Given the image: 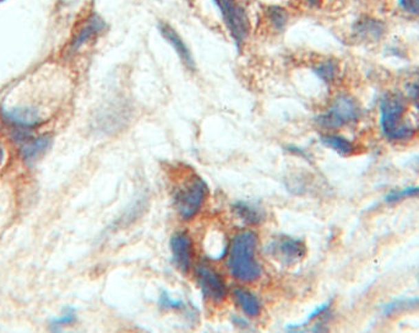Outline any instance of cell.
I'll use <instances>...</instances> for the list:
<instances>
[{
	"mask_svg": "<svg viewBox=\"0 0 419 333\" xmlns=\"http://www.w3.org/2000/svg\"><path fill=\"white\" fill-rule=\"evenodd\" d=\"M419 197V187H407L402 191H396L391 192L386 197V202L390 204L398 203L402 202L408 198Z\"/></svg>",
	"mask_w": 419,
	"mask_h": 333,
	"instance_id": "19",
	"label": "cell"
},
{
	"mask_svg": "<svg viewBox=\"0 0 419 333\" xmlns=\"http://www.w3.org/2000/svg\"><path fill=\"white\" fill-rule=\"evenodd\" d=\"M286 150L290 154L293 155H298V157H302V158L308 159L307 157L309 155L307 150H304L303 148L296 147V145H287L285 147Z\"/></svg>",
	"mask_w": 419,
	"mask_h": 333,
	"instance_id": "22",
	"label": "cell"
},
{
	"mask_svg": "<svg viewBox=\"0 0 419 333\" xmlns=\"http://www.w3.org/2000/svg\"><path fill=\"white\" fill-rule=\"evenodd\" d=\"M314 72L320 79L324 80L326 83H332L337 74V65L335 62L329 61V62L321 63L320 65L314 69Z\"/></svg>",
	"mask_w": 419,
	"mask_h": 333,
	"instance_id": "17",
	"label": "cell"
},
{
	"mask_svg": "<svg viewBox=\"0 0 419 333\" xmlns=\"http://www.w3.org/2000/svg\"><path fill=\"white\" fill-rule=\"evenodd\" d=\"M160 306L163 309H168V310L182 311V312H186V314H189V312L193 314L189 309V306L186 305L185 303H183L182 300H175L171 298L167 293L161 294Z\"/></svg>",
	"mask_w": 419,
	"mask_h": 333,
	"instance_id": "18",
	"label": "cell"
},
{
	"mask_svg": "<svg viewBox=\"0 0 419 333\" xmlns=\"http://www.w3.org/2000/svg\"><path fill=\"white\" fill-rule=\"evenodd\" d=\"M78 320L76 311L73 307H65L63 311L62 315L54 319L50 323V330L52 333L64 332L65 328L72 326Z\"/></svg>",
	"mask_w": 419,
	"mask_h": 333,
	"instance_id": "15",
	"label": "cell"
},
{
	"mask_svg": "<svg viewBox=\"0 0 419 333\" xmlns=\"http://www.w3.org/2000/svg\"><path fill=\"white\" fill-rule=\"evenodd\" d=\"M106 28V21L100 15L92 14L80 26V28L76 31V34H74L73 40L70 43L72 51H78V48H81L83 46L86 45L92 39L97 37L98 34H101Z\"/></svg>",
	"mask_w": 419,
	"mask_h": 333,
	"instance_id": "10",
	"label": "cell"
},
{
	"mask_svg": "<svg viewBox=\"0 0 419 333\" xmlns=\"http://www.w3.org/2000/svg\"><path fill=\"white\" fill-rule=\"evenodd\" d=\"M268 17L275 30L282 31L288 23V12L281 6H270L268 9Z\"/></svg>",
	"mask_w": 419,
	"mask_h": 333,
	"instance_id": "16",
	"label": "cell"
},
{
	"mask_svg": "<svg viewBox=\"0 0 419 333\" xmlns=\"http://www.w3.org/2000/svg\"><path fill=\"white\" fill-rule=\"evenodd\" d=\"M171 251H172V261L178 271L186 274L191 265L193 260V243L191 237L184 232L174 234L171 239Z\"/></svg>",
	"mask_w": 419,
	"mask_h": 333,
	"instance_id": "8",
	"label": "cell"
},
{
	"mask_svg": "<svg viewBox=\"0 0 419 333\" xmlns=\"http://www.w3.org/2000/svg\"><path fill=\"white\" fill-rule=\"evenodd\" d=\"M52 145V136L31 137L28 141L21 144V158L28 164H34L39 159L42 158Z\"/></svg>",
	"mask_w": 419,
	"mask_h": 333,
	"instance_id": "11",
	"label": "cell"
},
{
	"mask_svg": "<svg viewBox=\"0 0 419 333\" xmlns=\"http://www.w3.org/2000/svg\"><path fill=\"white\" fill-rule=\"evenodd\" d=\"M270 252L286 265L296 263L307 254L305 243L291 236H279L270 245Z\"/></svg>",
	"mask_w": 419,
	"mask_h": 333,
	"instance_id": "7",
	"label": "cell"
},
{
	"mask_svg": "<svg viewBox=\"0 0 419 333\" xmlns=\"http://www.w3.org/2000/svg\"><path fill=\"white\" fill-rule=\"evenodd\" d=\"M257 245V234L250 230L239 232L230 243L227 265L239 282L253 283L261 277V267L255 257Z\"/></svg>",
	"mask_w": 419,
	"mask_h": 333,
	"instance_id": "1",
	"label": "cell"
},
{
	"mask_svg": "<svg viewBox=\"0 0 419 333\" xmlns=\"http://www.w3.org/2000/svg\"><path fill=\"white\" fill-rule=\"evenodd\" d=\"M210 194L206 182L194 176L184 182L174 194V205L183 221H191L202 210Z\"/></svg>",
	"mask_w": 419,
	"mask_h": 333,
	"instance_id": "3",
	"label": "cell"
},
{
	"mask_svg": "<svg viewBox=\"0 0 419 333\" xmlns=\"http://www.w3.org/2000/svg\"><path fill=\"white\" fill-rule=\"evenodd\" d=\"M196 282L202 290V295L213 304H222L227 295L228 289L222 276L211 265L202 263L195 270Z\"/></svg>",
	"mask_w": 419,
	"mask_h": 333,
	"instance_id": "6",
	"label": "cell"
},
{
	"mask_svg": "<svg viewBox=\"0 0 419 333\" xmlns=\"http://www.w3.org/2000/svg\"><path fill=\"white\" fill-rule=\"evenodd\" d=\"M307 3H309L312 6H319L323 3V0H307Z\"/></svg>",
	"mask_w": 419,
	"mask_h": 333,
	"instance_id": "24",
	"label": "cell"
},
{
	"mask_svg": "<svg viewBox=\"0 0 419 333\" xmlns=\"http://www.w3.org/2000/svg\"><path fill=\"white\" fill-rule=\"evenodd\" d=\"M224 19V25L230 37L241 50L250 34V20L244 8L237 0H213Z\"/></svg>",
	"mask_w": 419,
	"mask_h": 333,
	"instance_id": "4",
	"label": "cell"
},
{
	"mask_svg": "<svg viewBox=\"0 0 419 333\" xmlns=\"http://www.w3.org/2000/svg\"><path fill=\"white\" fill-rule=\"evenodd\" d=\"M405 10L419 15V0H400Z\"/></svg>",
	"mask_w": 419,
	"mask_h": 333,
	"instance_id": "21",
	"label": "cell"
},
{
	"mask_svg": "<svg viewBox=\"0 0 419 333\" xmlns=\"http://www.w3.org/2000/svg\"><path fill=\"white\" fill-rule=\"evenodd\" d=\"M414 100H416V102H417V103H418V106H419V83L418 84L416 85V86H414Z\"/></svg>",
	"mask_w": 419,
	"mask_h": 333,
	"instance_id": "23",
	"label": "cell"
},
{
	"mask_svg": "<svg viewBox=\"0 0 419 333\" xmlns=\"http://www.w3.org/2000/svg\"><path fill=\"white\" fill-rule=\"evenodd\" d=\"M407 102L400 95L386 97L381 105V127L385 136L391 141L411 139L416 128L411 121L406 119Z\"/></svg>",
	"mask_w": 419,
	"mask_h": 333,
	"instance_id": "2",
	"label": "cell"
},
{
	"mask_svg": "<svg viewBox=\"0 0 419 333\" xmlns=\"http://www.w3.org/2000/svg\"><path fill=\"white\" fill-rule=\"evenodd\" d=\"M361 116V108L358 102L350 97L336 99L330 110L318 117L319 125L327 130H337L343 125L356 122Z\"/></svg>",
	"mask_w": 419,
	"mask_h": 333,
	"instance_id": "5",
	"label": "cell"
},
{
	"mask_svg": "<svg viewBox=\"0 0 419 333\" xmlns=\"http://www.w3.org/2000/svg\"><path fill=\"white\" fill-rule=\"evenodd\" d=\"M235 303L239 305L246 316L257 317L261 312V303L257 296L246 288H235L233 290Z\"/></svg>",
	"mask_w": 419,
	"mask_h": 333,
	"instance_id": "13",
	"label": "cell"
},
{
	"mask_svg": "<svg viewBox=\"0 0 419 333\" xmlns=\"http://www.w3.org/2000/svg\"><path fill=\"white\" fill-rule=\"evenodd\" d=\"M233 214L246 225H259L265 219L263 209L246 202H237L232 205Z\"/></svg>",
	"mask_w": 419,
	"mask_h": 333,
	"instance_id": "12",
	"label": "cell"
},
{
	"mask_svg": "<svg viewBox=\"0 0 419 333\" xmlns=\"http://www.w3.org/2000/svg\"><path fill=\"white\" fill-rule=\"evenodd\" d=\"M321 141L326 147L334 149L335 152L341 154L343 157H348L354 153V145L352 141H348L341 136H324L321 137Z\"/></svg>",
	"mask_w": 419,
	"mask_h": 333,
	"instance_id": "14",
	"label": "cell"
},
{
	"mask_svg": "<svg viewBox=\"0 0 419 333\" xmlns=\"http://www.w3.org/2000/svg\"><path fill=\"white\" fill-rule=\"evenodd\" d=\"M6 158V152H4V149L0 147V164L3 163V160Z\"/></svg>",
	"mask_w": 419,
	"mask_h": 333,
	"instance_id": "25",
	"label": "cell"
},
{
	"mask_svg": "<svg viewBox=\"0 0 419 333\" xmlns=\"http://www.w3.org/2000/svg\"><path fill=\"white\" fill-rule=\"evenodd\" d=\"M383 31V23L375 20H368V21H361L358 23L357 32L358 34H363V36H379Z\"/></svg>",
	"mask_w": 419,
	"mask_h": 333,
	"instance_id": "20",
	"label": "cell"
},
{
	"mask_svg": "<svg viewBox=\"0 0 419 333\" xmlns=\"http://www.w3.org/2000/svg\"><path fill=\"white\" fill-rule=\"evenodd\" d=\"M158 30H160V32L162 34L163 39L167 41L169 45H172L174 51L177 52V54H178L180 61L184 64L185 67L189 69V70H195V59H194V57L191 54L189 47L186 46L183 39L180 37V34L167 23H158Z\"/></svg>",
	"mask_w": 419,
	"mask_h": 333,
	"instance_id": "9",
	"label": "cell"
}]
</instances>
